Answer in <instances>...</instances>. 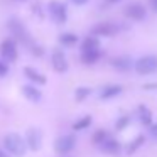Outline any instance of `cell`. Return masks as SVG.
Listing matches in <instances>:
<instances>
[{
	"label": "cell",
	"mask_w": 157,
	"mask_h": 157,
	"mask_svg": "<svg viewBox=\"0 0 157 157\" xmlns=\"http://www.w3.org/2000/svg\"><path fill=\"white\" fill-rule=\"evenodd\" d=\"M4 149L7 150L10 155L15 157H22L25 154V149H27V144H25V139H22L19 133H7L4 137Z\"/></svg>",
	"instance_id": "obj_1"
},
{
	"label": "cell",
	"mask_w": 157,
	"mask_h": 157,
	"mask_svg": "<svg viewBox=\"0 0 157 157\" xmlns=\"http://www.w3.org/2000/svg\"><path fill=\"white\" fill-rule=\"evenodd\" d=\"M133 68L139 75H152L157 71V56H144L137 59Z\"/></svg>",
	"instance_id": "obj_2"
},
{
	"label": "cell",
	"mask_w": 157,
	"mask_h": 157,
	"mask_svg": "<svg viewBox=\"0 0 157 157\" xmlns=\"http://www.w3.org/2000/svg\"><path fill=\"white\" fill-rule=\"evenodd\" d=\"M49 14H51L52 21L58 22V24H64L68 21V9L64 4H61L58 0L49 2Z\"/></svg>",
	"instance_id": "obj_3"
},
{
	"label": "cell",
	"mask_w": 157,
	"mask_h": 157,
	"mask_svg": "<svg viewBox=\"0 0 157 157\" xmlns=\"http://www.w3.org/2000/svg\"><path fill=\"white\" fill-rule=\"evenodd\" d=\"M76 145V139L75 135H71V133H68V135H61L56 139L54 142V150L58 154H69L73 149H75Z\"/></svg>",
	"instance_id": "obj_4"
},
{
	"label": "cell",
	"mask_w": 157,
	"mask_h": 157,
	"mask_svg": "<svg viewBox=\"0 0 157 157\" xmlns=\"http://www.w3.org/2000/svg\"><path fill=\"white\" fill-rule=\"evenodd\" d=\"M9 29H10L12 34H14L19 41H22L24 44H27V46H32V41H31V37H29L27 31H25V25L22 24V22H19L17 19H10V22H9Z\"/></svg>",
	"instance_id": "obj_5"
},
{
	"label": "cell",
	"mask_w": 157,
	"mask_h": 157,
	"mask_svg": "<svg viewBox=\"0 0 157 157\" xmlns=\"http://www.w3.org/2000/svg\"><path fill=\"white\" fill-rule=\"evenodd\" d=\"M0 56L9 63H14L17 59V44L14 39H5L0 44Z\"/></svg>",
	"instance_id": "obj_6"
},
{
	"label": "cell",
	"mask_w": 157,
	"mask_h": 157,
	"mask_svg": "<svg viewBox=\"0 0 157 157\" xmlns=\"http://www.w3.org/2000/svg\"><path fill=\"white\" fill-rule=\"evenodd\" d=\"M25 144L31 150H39L42 145V132L39 128H29L25 133Z\"/></svg>",
	"instance_id": "obj_7"
},
{
	"label": "cell",
	"mask_w": 157,
	"mask_h": 157,
	"mask_svg": "<svg viewBox=\"0 0 157 157\" xmlns=\"http://www.w3.org/2000/svg\"><path fill=\"white\" fill-rule=\"evenodd\" d=\"M51 64H52V68H54V71H58V73H66V71H68V68H69L68 59H66L64 52L59 51V49L52 51V54H51Z\"/></svg>",
	"instance_id": "obj_8"
},
{
	"label": "cell",
	"mask_w": 157,
	"mask_h": 157,
	"mask_svg": "<svg viewBox=\"0 0 157 157\" xmlns=\"http://www.w3.org/2000/svg\"><path fill=\"white\" fill-rule=\"evenodd\" d=\"M123 14H125V17L132 19V21H144L147 15V10L145 7H144L142 4H130L125 7V10H123Z\"/></svg>",
	"instance_id": "obj_9"
},
{
	"label": "cell",
	"mask_w": 157,
	"mask_h": 157,
	"mask_svg": "<svg viewBox=\"0 0 157 157\" xmlns=\"http://www.w3.org/2000/svg\"><path fill=\"white\" fill-rule=\"evenodd\" d=\"M91 32L95 36H103V37H112L118 32V27L112 22H100V24L93 25Z\"/></svg>",
	"instance_id": "obj_10"
},
{
	"label": "cell",
	"mask_w": 157,
	"mask_h": 157,
	"mask_svg": "<svg viewBox=\"0 0 157 157\" xmlns=\"http://www.w3.org/2000/svg\"><path fill=\"white\" fill-rule=\"evenodd\" d=\"M100 58H101L100 49H90V51L81 52V61L85 63V64H95V63L100 61Z\"/></svg>",
	"instance_id": "obj_11"
},
{
	"label": "cell",
	"mask_w": 157,
	"mask_h": 157,
	"mask_svg": "<svg viewBox=\"0 0 157 157\" xmlns=\"http://www.w3.org/2000/svg\"><path fill=\"white\" fill-rule=\"evenodd\" d=\"M22 91H24L25 98H27L29 101H41V98H42L41 90H37L34 85H25L24 88H22Z\"/></svg>",
	"instance_id": "obj_12"
},
{
	"label": "cell",
	"mask_w": 157,
	"mask_h": 157,
	"mask_svg": "<svg viewBox=\"0 0 157 157\" xmlns=\"http://www.w3.org/2000/svg\"><path fill=\"white\" fill-rule=\"evenodd\" d=\"M120 93H122V86L120 85H108V86H105V88L101 90L100 98L101 100H110V98H115L117 95H120Z\"/></svg>",
	"instance_id": "obj_13"
},
{
	"label": "cell",
	"mask_w": 157,
	"mask_h": 157,
	"mask_svg": "<svg viewBox=\"0 0 157 157\" xmlns=\"http://www.w3.org/2000/svg\"><path fill=\"white\" fill-rule=\"evenodd\" d=\"M24 73H25V76H27L32 83H36V85H46V76L41 75L37 69L29 68V66H27V68H24Z\"/></svg>",
	"instance_id": "obj_14"
},
{
	"label": "cell",
	"mask_w": 157,
	"mask_h": 157,
	"mask_svg": "<svg viewBox=\"0 0 157 157\" xmlns=\"http://www.w3.org/2000/svg\"><path fill=\"white\" fill-rule=\"evenodd\" d=\"M98 147H100V149H101L105 154H117V152L120 150V144L117 142L115 139H112V137H108V139H106L103 144H100Z\"/></svg>",
	"instance_id": "obj_15"
},
{
	"label": "cell",
	"mask_w": 157,
	"mask_h": 157,
	"mask_svg": "<svg viewBox=\"0 0 157 157\" xmlns=\"http://www.w3.org/2000/svg\"><path fill=\"white\" fill-rule=\"evenodd\" d=\"M112 66L117 68L118 71H128V69L132 68V61H130V58H127V56H120V58H117V59H112Z\"/></svg>",
	"instance_id": "obj_16"
},
{
	"label": "cell",
	"mask_w": 157,
	"mask_h": 157,
	"mask_svg": "<svg viewBox=\"0 0 157 157\" xmlns=\"http://www.w3.org/2000/svg\"><path fill=\"white\" fill-rule=\"evenodd\" d=\"M139 118L144 125H147V127L152 125V112H150L147 106H144V105L139 106Z\"/></svg>",
	"instance_id": "obj_17"
},
{
	"label": "cell",
	"mask_w": 157,
	"mask_h": 157,
	"mask_svg": "<svg viewBox=\"0 0 157 157\" xmlns=\"http://www.w3.org/2000/svg\"><path fill=\"white\" fill-rule=\"evenodd\" d=\"M91 117L90 115H85V117H81L79 120H76L75 123H73V130H76V132H79V130H85V128H88L90 125H91Z\"/></svg>",
	"instance_id": "obj_18"
},
{
	"label": "cell",
	"mask_w": 157,
	"mask_h": 157,
	"mask_svg": "<svg viewBox=\"0 0 157 157\" xmlns=\"http://www.w3.org/2000/svg\"><path fill=\"white\" fill-rule=\"evenodd\" d=\"M144 142H145V137H144V135H137L135 139L132 140V144H128V145H127V154L137 152V150L144 145Z\"/></svg>",
	"instance_id": "obj_19"
},
{
	"label": "cell",
	"mask_w": 157,
	"mask_h": 157,
	"mask_svg": "<svg viewBox=\"0 0 157 157\" xmlns=\"http://www.w3.org/2000/svg\"><path fill=\"white\" fill-rule=\"evenodd\" d=\"M98 39H96V36H88V37H85V41H83L81 44V49L83 51H90V49H98Z\"/></svg>",
	"instance_id": "obj_20"
},
{
	"label": "cell",
	"mask_w": 157,
	"mask_h": 157,
	"mask_svg": "<svg viewBox=\"0 0 157 157\" xmlns=\"http://www.w3.org/2000/svg\"><path fill=\"white\" fill-rule=\"evenodd\" d=\"M59 42L63 46H75L78 42V36L76 34H71V32H64V34L59 36Z\"/></svg>",
	"instance_id": "obj_21"
},
{
	"label": "cell",
	"mask_w": 157,
	"mask_h": 157,
	"mask_svg": "<svg viewBox=\"0 0 157 157\" xmlns=\"http://www.w3.org/2000/svg\"><path fill=\"white\" fill-rule=\"evenodd\" d=\"M108 137H110V133L106 132V130H103V128H101V130H96V132L93 133V137H91V139H93V144L100 145V144H103L106 139H108Z\"/></svg>",
	"instance_id": "obj_22"
},
{
	"label": "cell",
	"mask_w": 157,
	"mask_h": 157,
	"mask_svg": "<svg viewBox=\"0 0 157 157\" xmlns=\"http://www.w3.org/2000/svg\"><path fill=\"white\" fill-rule=\"evenodd\" d=\"M90 95H91V90H90V88H85V86H81V88H76V91H75V98L78 100V101H83V100L88 98Z\"/></svg>",
	"instance_id": "obj_23"
},
{
	"label": "cell",
	"mask_w": 157,
	"mask_h": 157,
	"mask_svg": "<svg viewBox=\"0 0 157 157\" xmlns=\"http://www.w3.org/2000/svg\"><path fill=\"white\" fill-rule=\"evenodd\" d=\"M128 123H130V117L128 115H123V117H120V118L115 122V127H117V130H118V132H122V130L127 128V125H128Z\"/></svg>",
	"instance_id": "obj_24"
},
{
	"label": "cell",
	"mask_w": 157,
	"mask_h": 157,
	"mask_svg": "<svg viewBox=\"0 0 157 157\" xmlns=\"http://www.w3.org/2000/svg\"><path fill=\"white\" fill-rule=\"evenodd\" d=\"M9 73V66L4 61H0V76H5Z\"/></svg>",
	"instance_id": "obj_25"
},
{
	"label": "cell",
	"mask_w": 157,
	"mask_h": 157,
	"mask_svg": "<svg viewBox=\"0 0 157 157\" xmlns=\"http://www.w3.org/2000/svg\"><path fill=\"white\" fill-rule=\"evenodd\" d=\"M149 133L154 137V139H157V123H152V125H149Z\"/></svg>",
	"instance_id": "obj_26"
},
{
	"label": "cell",
	"mask_w": 157,
	"mask_h": 157,
	"mask_svg": "<svg viewBox=\"0 0 157 157\" xmlns=\"http://www.w3.org/2000/svg\"><path fill=\"white\" fill-rule=\"evenodd\" d=\"M73 4H76V5H85V4H88V0H71Z\"/></svg>",
	"instance_id": "obj_27"
},
{
	"label": "cell",
	"mask_w": 157,
	"mask_h": 157,
	"mask_svg": "<svg viewBox=\"0 0 157 157\" xmlns=\"http://www.w3.org/2000/svg\"><path fill=\"white\" fill-rule=\"evenodd\" d=\"M149 4H150V7L157 12V0H149Z\"/></svg>",
	"instance_id": "obj_28"
},
{
	"label": "cell",
	"mask_w": 157,
	"mask_h": 157,
	"mask_svg": "<svg viewBox=\"0 0 157 157\" xmlns=\"http://www.w3.org/2000/svg\"><path fill=\"white\" fill-rule=\"evenodd\" d=\"M9 155H10V154H9V152H7V150H5V149H4V150L0 149V157H9Z\"/></svg>",
	"instance_id": "obj_29"
},
{
	"label": "cell",
	"mask_w": 157,
	"mask_h": 157,
	"mask_svg": "<svg viewBox=\"0 0 157 157\" xmlns=\"http://www.w3.org/2000/svg\"><path fill=\"white\" fill-rule=\"evenodd\" d=\"M108 4H117V2H120V0H106Z\"/></svg>",
	"instance_id": "obj_30"
}]
</instances>
